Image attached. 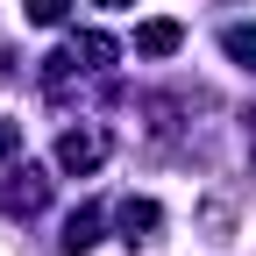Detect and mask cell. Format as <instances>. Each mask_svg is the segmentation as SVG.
Wrapping results in <instances>:
<instances>
[{"label": "cell", "mask_w": 256, "mask_h": 256, "mask_svg": "<svg viewBox=\"0 0 256 256\" xmlns=\"http://www.w3.org/2000/svg\"><path fill=\"white\" fill-rule=\"evenodd\" d=\"M114 228H121L128 242H150L156 228H164V206H156V200H121V206H114Z\"/></svg>", "instance_id": "1"}, {"label": "cell", "mask_w": 256, "mask_h": 256, "mask_svg": "<svg viewBox=\"0 0 256 256\" xmlns=\"http://www.w3.org/2000/svg\"><path fill=\"white\" fill-rule=\"evenodd\" d=\"M43 200H50V178H43V171H14V178H8V200H0V206L28 220V214H43Z\"/></svg>", "instance_id": "2"}, {"label": "cell", "mask_w": 256, "mask_h": 256, "mask_svg": "<svg viewBox=\"0 0 256 256\" xmlns=\"http://www.w3.org/2000/svg\"><path fill=\"white\" fill-rule=\"evenodd\" d=\"M100 156H107V142L92 136V128H72V136L57 142V164H64V171H92Z\"/></svg>", "instance_id": "3"}, {"label": "cell", "mask_w": 256, "mask_h": 256, "mask_svg": "<svg viewBox=\"0 0 256 256\" xmlns=\"http://www.w3.org/2000/svg\"><path fill=\"white\" fill-rule=\"evenodd\" d=\"M178 43H185V28H178L171 14H156V22H142V28H136V50H142V57H171Z\"/></svg>", "instance_id": "4"}, {"label": "cell", "mask_w": 256, "mask_h": 256, "mask_svg": "<svg viewBox=\"0 0 256 256\" xmlns=\"http://www.w3.org/2000/svg\"><path fill=\"white\" fill-rule=\"evenodd\" d=\"M72 64H78V72H107V64H114V36H100V28L72 36Z\"/></svg>", "instance_id": "5"}, {"label": "cell", "mask_w": 256, "mask_h": 256, "mask_svg": "<svg viewBox=\"0 0 256 256\" xmlns=\"http://www.w3.org/2000/svg\"><path fill=\"white\" fill-rule=\"evenodd\" d=\"M92 242H100V206H78L72 220H64V256H86Z\"/></svg>", "instance_id": "6"}, {"label": "cell", "mask_w": 256, "mask_h": 256, "mask_svg": "<svg viewBox=\"0 0 256 256\" xmlns=\"http://www.w3.org/2000/svg\"><path fill=\"white\" fill-rule=\"evenodd\" d=\"M220 50H228L235 64H249V72H256V28H228V36H220Z\"/></svg>", "instance_id": "7"}, {"label": "cell", "mask_w": 256, "mask_h": 256, "mask_svg": "<svg viewBox=\"0 0 256 256\" xmlns=\"http://www.w3.org/2000/svg\"><path fill=\"white\" fill-rule=\"evenodd\" d=\"M22 8H28V22H36V28H57L64 14H72V0H22Z\"/></svg>", "instance_id": "8"}, {"label": "cell", "mask_w": 256, "mask_h": 256, "mask_svg": "<svg viewBox=\"0 0 256 256\" xmlns=\"http://www.w3.org/2000/svg\"><path fill=\"white\" fill-rule=\"evenodd\" d=\"M8 150H22V121H0V156Z\"/></svg>", "instance_id": "9"}, {"label": "cell", "mask_w": 256, "mask_h": 256, "mask_svg": "<svg viewBox=\"0 0 256 256\" xmlns=\"http://www.w3.org/2000/svg\"><path fill=\"white\" fill-rule=\"evenodd\" d=\"M249 150H256V114H249Z\"/></svg>", "instance_id": "10"}, {"label": "cell", "mask_w": 256, "mask_h": 256, "mask_svg": "<svg viewBox=\"0 0 256 256\" xmlns=\"http://www.w3.org/2000/svg\"><path fill=\"white\" fill-rule=\"evenodd\" d=\"M100 8H128V0H100Z\"/></svg>", "instance_id": "11"}, {"label": "cell", "mask_w": 256, "mask_h": 256, "mask_svg": "<svg viewBox=\"0 0 256 256\" xmlns=\"http://www.w3.org/2000/svg\"><path fill=\"white\" fill-rule=\"evenodd\" d=\"M0 78H8V72H0Z\"/></svg>", "instance_id": "12"}]
</instances>
